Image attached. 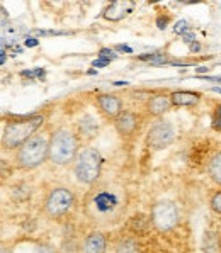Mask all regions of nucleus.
Masks as SVG:
<instances>
[{"label":"nucleus","mask_w":221,"mask_h":253,"mask_svg":"<svg viewBox=\"0 0 221 253\" xmlns=\"http://www.w3.org/2000/svg\"><path fill=\"white\" fill-rule=\"evenodd\" d=\"M152 223L158 231H170L179 223L177 206L170 201H160L152 209Z\"/></svg>","instance_id":"obj_6"},{"label":"nucleus","mask_w":221,"mask_h":253,"mask_svg":"<svg viewBox=\"0 0 221 253\" xmlns=\"http://www.w3.org/2000/svg\"><path fill=\"white\" fill-rule=\"evenodd\" d=\"M111 61L109 60H102V58H99V60H95L94 63H92V67L99 68V67H106V65H109Z\"/></svg>","instance_id":"obj_25"},{"label":"nucleus","mask_w":221,"mask_h":253,"mask_svg":"<svg viewBox=\"0 0 221 253\" xmlns=\"http://www.w3.org/2000/svg\"><path fill=\"white\" fill-rule=\"evenodd\" d=\"M95 104L99 107V111L111 121H114L125 111L123 109V100L118 95H112V93H100V95H97Z\"/></svg>","instance_id":"obj_9"},{"label":"nucleus","mask_w":221,"mask_h":253,"mask_svg":"<svg viewBox=\"0 0 221 253\" xmlns=\"http://www.w3.org/2000/svg\"><path fill=\"white\" fill-rule=\"evenodd\" d=\"M106 250H107V238L100 231L90 233L84 241V253H106Z\"/></svg>","instance_id":"obj_13"},{"label":"nucleus","mask_w":221,"mask_h":253,"mask_svg":"<svg viewBox=\"0 0 221 253\" xmlns=\"http://www.w3.org/2000/svg\"><path fill=\"white\" fill-rule=\"evenodd\" d=\"M73 172L80 184L92 185L99 180L102 172V155L99 150L87 146L79 151L75 162H73Z\"/></svg>","instance_id":"obj_4"},{"label":"nucleus","mask_w":221,"mask_h":253,"mask_svg":"<svg viewBox=\"0 0 221 253\" xmlns=\"http://www.w3.org/2000/svg\"><path fill=\"white\" fill-rule=\"evenodd\" d=\"M215 92H218V93H221V88H213Z\"/></svg>","instance_id":"obj_31"},{"label":"nucleus","mask_w":221,"mask_h":253,"mask_svg":"<svg viewBox=\"0 0 221 253\" xmlns=\"http://www.w3.org/2000/svg\"><path fill=\"white\" fill-rule=\"evenodd\" d=\"M139 60L148 61L152 65H165L169 63V58L164 53H152V54H145V56H139Z\"/></svg>","instance_id":"obj_16"},{"label":"nucleus","mask_w":221,"mask_h":253,"mask_svg":"<svg viewBox=\"0 0 221 253\" xmlns=\"http://www.w3.org/2000/svg\"><path fill=\"white\" fill-rule=\"evenodd\" d=\"M133 9H134L133 2H112L104 9L102 15L107 21H121L128 14L133 12Z\"/></svg>","instance_id":"obj_12"},{"label":"nucleus","mask_w":221,"mask_h":253,"mask_svg":"<svg viewBox=\"0 0 221 253\" xmlns=\"http://www.w3.org/2000/svg\"><path fill=\"white\" fill-rule=\"evenodd\" d=\"M95 204H97V209H99V211H111V209L116 206V197L107 192H102L95 197Z\"/></svg>","instance_id":"obj_15"},{"label":"nucleus","mask_w":221,"mask_h":253,"mask_svg":"<svg viewBox=\"0 0 221 253\" xmlns=\"http://www.w3.org/2000/svg\"><path fill=\"white\" fill-rule=\"evenodd\" d=\"M26 46H38V40H31L29 38V40L26 41Z\"/></svg>","instance_id":"obj_28"},{"label":"nucleus","mask_w":221,"mask_h":253,"mask_svg":"<svg viewBox=\"0 0 221 253\" xmlns=\"http://www.w3.org/2000/svg\"><path fill=\"white\" fill-rule=\"evenodd\" d=\"M209 208H211L216 214H220L221 216V190L215 192L211 197H209Z\"/></svg>","instance_id":"obj_17"},{"label":"nucleus","mask_w":221,"mask_h":253,"mask_svg":"<svg viewBox=\"0 0 221 253\" xmlns=\"http://www.w3.org/2000/svg\"><path fill=\"white\" fill-rule=\"evenodd\" d=\"M116 49H119V51H125V53H133V49L130 48V46H125V44H121V46H118Z\"/></svg>","instance_id":"obj_27"},{"label":"nucleus","mask_w":221,"mask_h":253,"mask_svg":"<svg viewBox=\"0 0 221 253\" xmlns=\"http://www.w3.org/2000/svg\"><path fill=\"white\" fill-rule=\"evenodd\" d=\"M189 48H191V51L192 53H197V51H201V44L197 41H194L191 46H189Z\"/></svg>","instance_id":"obj_26"},{"label":"nucleus","mask_w":221,"mask_h":253,"mask_svg":"<svg viewBox=\"0 0 221 253\" xmlns=\"http://www.w3.org/2000/svg\"><path fill=\"white\" fill-rule=\"evenodd\" d=\"M80 141L73 131L60 127L49 136V153L48 160L58 167H67L75 162L79 155Z\"/></svg>","instance_id":"obj_1"},{"label":"nucleus","mask_w":221,"mask_h":253,"mask_svg":"<svg viewBox=\"0 0 221 253\" xmlns=\"http://www.w3.org/2000/svg\"><path fill=\"white\" fill-rule=\"evenodd\" d=\"M49 153V138L46 134L36 133L33 138H29L22 146L15 150V165L22 170H33L41 167L48 160Z\"/></svg>","instance_id":"obj_2"},{"label":"nucleus","mask_w":221,"mask_h":253,"mask_svg":"<svg viewBox=\"0 0 221 253\" xmlns=\"http://www.w3.org/2000/svg\"><path fill=\"white\" fill-rule=\"evenodd\" d=\"M146 112L152 118H162L164 114L172 109V102H170V97L164 95V93H158V95H152L146 100Z\"/></svg>","instance_id":"obj_10"},{"label":"nucleus","mask_w":221,"mask_h":253,"mask_svg":"<svg viewBox=\"0 0 221 253\" xmlns=\"http://www.w3.org/2000/svg\"><path fill=\"white\" fill-rule=\"evenodd\" d=\"M176 139V129L169 121H158L146 134V145L152 150H164Z\"/></svg>","instance_id":"obj_7"},{"label":"nucleus","mask_w":221,"mask_h":253,"mask_svg":"<svg viewBox=\"0 0 221 253\" xmlns=\"http://www.w3.org/2000/svg\"><path fill=\"white\" fill-rule=\"evenodd\" d=\"M213 127L215 129H221V106L215 109V116H213Z\"/></svg>","instance_id":"obj_20"},{"label":"nucleus","mask_w":221,"mask_h":253,"mask_svg":"<svg viewBox=\"0 0 221 253\" xmlns=\"http://www.w3.org/2000/svg\"><path fill=\"white\" fill-rule=\"evenodd\" d=\"M36 253H58L55 248L51 247V245H46V243H41V245H38V248H36Z\"/></svg>","instance_id":"obj_22"},{"label":"nucleus","mask_w":221,"mask_h":253,"mask_svg":"<svg viewBox=\"0 0 221 253\" xmlns=\"http://www.w3.org/2000/svg\"><path fill=\"white\" fill-rule=\"evenodd\" d=\"M208 173H209V178H211L216 185L221 187V150L218 151V153L213 155L211 160H209Z\"/></svg>","instance_id":"obj_14"},{"label":"nucleus","mask_w":221,"mask_h":253,"mask_svg":"<svg viewBox=\"0 0 221 253\" xmlns=\"http://www.w3.org/2000/svg\"><path fill=\"white\" fill-rule=\"evenodd\" d=\"M118 253H139V250L136 243H133V241H123L118 247Z\"/></svg>","instance_id":"obj_18"},{"label":"nucleus","mask_w":221,"mask_h":253,"mask_svg":"<svg viewBox=\"0 0 221 253\" xmlns=\"http://www.w3.org/2000/svg\"><path fill=\"white\" fill-rule=\"evenodd\" d=\"M118 56L112 49H107V48H104V49H100L99 51V58H102V60H114V58Z\"/></svg>","instance_id":"obj_21"},{"label":"nucleus","mask_w":221,"mask_h":253,"mask_svg":"<svg viewBox=\"0 0 221 253\" xmlns=\"http://www.w3.org/2000/svg\"><path fill=\"white\" fill-rule=\"evenodd\" d=\"M75 204V196L70 189L65 187H56V189L49 190V194L44 199V211L49 217L58 219V217L65 216L70 209Z\"/></svg>","instance_id":"obj_5"},{"label":"nucleus","mask_w":221,"mask_h":253,"mask_svg":"<svg viewBox=\"0 0 221 253\" xmlns=\"http://www.w3.org/2000/svg\"><path fill=\"white\" fill-rule=\"evenodd\" d=\"M139 124V116L133 111H123L118 118L114 119V127L123 138H131L138 131Z\"/></svg>","instance_id":"obj_8"},{"label":"nucleus","mask_w":221,"mask_h":253,"mask_svg":"<svg viewBox=\"0 0 221 253\" xmlns=\"http://www.w3.org/2000/svg\"><path fill=\"white\" fill-rule=\"evenodd\" d=\"M167 24H169V17H158V19H157L158 29H165Z\"/></svg>","instance_id":"obj_24"},{"label":"nucleus","mask_w":221,"mask_h":253,"mask_svg":"<svg viewBox=\"0 0 221 253\" xmlns=\"http://www.w3.org/2000/svg\"><path fill=\"white\" fill-rule=\"evenodd\" d=\"M172 107H196L201 102V93L192 90H177L170 93Z\"/></svg>","instance_id":"obj_11"},{"label":"nucleus","mask_w":221,"mask_h":253,"mask_svg":"<svg viewBox=\"0 0 221 253\" xmlns=\"http://www.w3.org/2000/svg\"><path fill=\"white\" fill-rule=\"evenodd\" d=\"M0 253H12L9 250V248H5V247H0Z\"/></svg>","instance_id":"obj_30"},{"label":"nucleus","mask_w":221,"mask_h":253,"mask_svg":"<svg viewBox=\"0 0 221 253\" xmlns=\"http://www.w3.org/2000/svg\"><path fill=\"white\" fill-rule=\"evenodd\" d=\"M196 72H197V73H206V72H209V68H206V67H199V68H196Z\"/></svg>","instance_id":"obj_29"},{"label":"nucleus","mask_w":221,"mask_h":253,"mask_svg":"<svg viewBox=\"0 0 221 253\" xmlns=\"http://www.w3.org/2000/svg\"><path fill=\"white\" fill-rule=\"evenodd\" d=\"M43 116H31L26 119H17L10 121L5 124L2 133V145L5 150H17L19 146H22L29 138H33L34 134L40 131L43 126Z\"/></svg>","instance_id":"obj_3"},{"label":"nucleus","mask_w":221,"mask_h":253,"mask_svg":"<svg viewBox=\"0 0 221 253\" xmlns=\"http://www.w3.org/2000/svg\"><path fill=\"white\" fill-rule=\"evenodd\" d=\"M189 29H191V27H189V22L184 21V19H182V21H177L176 24H174V33L179 34V36H184V34H187Z\"/></svg>","instance_id":"obj_19"},{"label":"nucleus","mask_w":221,"mask_h":253,"mask_svg":"<svg viewBox=\"0 0 221 253\" xmlns=\"http://www.w3.org/2000/svg\"><path fill=\"white\" fill-rule=\"evenodd\" d=\"M182 40H184V42H187V44H192V42L196 41V34L189 31L187 34H184V36H182Z\"/></svg>","instance_id":"obj_23"}]
</instances>
